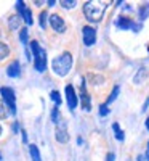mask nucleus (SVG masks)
Instances as JSON below:
<instances>
[{"label":"nucleus","mask_w":149,"mask_h":161,"mask_svg":"<svg viewBox=\"0 0 149 161\" xmlns=\"http://www.w3.org/2000/svg\"><path fill=\"white\" fill-rule=\"evenodd\" d=\"M106 7H107V3H104V2H87L84 5V13L88 21L96 23V21H101L104 11H106Z\"/></svg>","instance_id":"obj_1"},{"label":"nucleus","mask_w":149,"mask_h":161,"mask_svg":"<svg viewBox=\"0 0 149 161\" xmlns=\"http://www.w3.org/2000/svg\"><path fill=\"white\" fill-rule=\"evenodd\" d=\"M51 66H53V71H55L58 76H66L72 68V55L69 52L61 53L58 58L53 60Z\"/></svg>","instance_id":"obj_2"},{"label":"nucleus","mask_w":149,"mask_h":161,"mask_svg":"<svg viewBox=\"0 0 149 161\" xmlns=\"http://www.w3.org/2000/svg\"><path fill=\"white\" fill-rule=\"evenodd\" d=\"M31 48H32V53H34V66L39 73H44L45 68H47V53L45 50L39 45L37 40H32L31 42Z\"/></svg>","instance_id":"obj_3"},{"label":"nucleus","mask_w":149,"mask_h":161,"mask_svg":"<svg viewBox=\"0 0 149 161\" xmlns=\"http://www.w3.org/2000/svg\"><path fill=\"white\" fill-rule=\"evenodd\" d=\"M0 93H2V97H3V102L5 105L8 106V110H10V114H16V97H15V92H13V89L10 87H2L0 89Z\"/></svg>","instance_id":"obj_4"},{"label":"nucleus","mask_w":149,"mask_h":161,"mask_svg":"<svg viewBox=\"0 0 149 161\" xmlns=\"http://www.w3.org/2000/svg\"><path fill=\"white\" fill-rule=\"evenodd\" d=\"M82 36H84V44L87 47H91L95 42H96V31L91 26H85L82 29Z\"/></svg>","instance_id":"obj_5"},{"label":"nucleus","mask_w":149,"mask_h":161,"mask_svg":"<svg viewBox=\"0 0 149 161\" xmlns=\"http://www.w3.org/2000/svg\"><path fill=\"white\" fill-rule=\"evenodd\" d=\"M66 100H67V106L69 110H74L77 106V95H75V90L72 86H66Z\"/></svg>","instance_id":"obj_6"},{"label":"nucleus","mask_w":149,"mask_h":161,"mask_svg":"<svg viewBox=\"0 0 149 161\" xmlns=\"http://www.w3.org/2000/svg\"><path fill=\"white\" fill-rule=\"evenodd\" d=\"M50 24H51V28L55 29L56 32H64L66 31V23H64V19L59 15H51L50 16Z\"/></svg>","instance_id":"obj_7"},{"label":"nucleus","mask_w":149,"mask_h":161,"mask_svg":"<svg viewBox=\"0 0 149 161\" xmlns=\"http://www.w3.org/2000/svg\"><path fill=\"white\" fill-rule=\"evenodd\" d=\"M117 26H119V28L120 29H135V31H138V26H136V23H135V21H131L130 18H124V16H122L119 21H117Z\"/></svg>","instance_id":"obj_8"},{"label":"nucleus","mask_w":149,"mask_h":161,"mask_svg":"<svg viewBox=\"0 0 149 161\" xmlns=\"http://www.w3.org/2000/svg\"><path fill=\"white\" fill-rule=\"evenodd\" d=\"M80 100H82V108L85 111H91V98L85 90V86H82V92H80Z\"/></svg>","instance_id":"obj_9"},{"label":"nucleus","mask_w":149,"mask_h":161,"mask_svg":"<svg viewBox=\"0 0 149 161\" xmlns=\"http://www.w3.org/2000/svg\"><path fill=\"white\" fill-rule=\"evenodd\" d=\"M56 140L61 142V143H66L67 140H69V134H67L64 126H58L56 127Z\"/></svg>","instance_id":"obj_10"},{"label":"nucleus","mask_w":149,"mask_h":161,"mask_svg":"<svg viewBox=\"0 0 149 161\" xmlns=\"http://www.w3.org/2000/svg\"><path fill=\"white\" fill-rule=\"evenodd\" d=\"M19 63L18 61H13V63H10L8 64V68H7V74L10 76V77H18L19 76Z\"/></svg>","instance_id":"obj_11"},{"label":"nucleus","mask_w":149,"mask_h":161,"mask_svg":"<svg viewBox=\"0 0 149 161\" xmlns=\"http://www.w3.org/2000/svg\"><path fill=\"white\" fill-rule=\"evenodd\" d=\"M19 23H21V18L16 16V15L8 18V26H10V29H11V31H16V29L19 28Z\"/></svg>","instance_id":"obj_12"},{"label":"nucleus","mask_w":149,"mask_h":161,"mask_svg":"<svg viewBox=\"0 0 149 161\" xmlns=\"http://www.w3.org/2000/svg\"><path fill=\"white\" fill-rule=\"evenodd\" d=\"M29 153H31L32 161H42V158H40V152H39V148H37L34 143L29 145Z\"/></svg>","instance_id":"obj_13"},{"label":"nucleus","mask_w":149,"mask_h":161,"mask_svg":"<svg viewBox=\"0 0 149 161\" xmlns=\"http://www.w3.org/2000/svg\"><path fill=\"white\" fill-rule=\"evenodd\" d=\"M146 76H147V71H146V68H141L138 73H136V76H135V84H141L143 80L146 79Z\"/></svg>","instance_id":"obj_14"},{"label":"nucleus","mask_w":149,"mask_h":161,"mask_svg":"<svg viewBox=\"0 0 149 161\" xmlns=\"http://www.w3.org/2000/svg\"><path fill=\"white\" fill-rule=\"evenodd\" d=\"M10 114V110H8V106L5 105L3 100H0V119H7Z\"/></svg>","instance_id":"obj_15"},{"label":"nucleus","mask_w":149,"mask_h":161,"mask_svg":"<svg viewBox=\"0 0 149 161\" xmlns=\"http://www.w3.org/2000/svg\"><path fill=\"white\" fill-rule=\"evenodd\" d=\"M8 53H10L8 45H7V44H3V42H0V60L7 58V57H8Z\"/></svg>","instance_id":"obj_16"},{"label":"nucleus","mask_w":149,"mask_h":161,"mask_svg":"<svg viewBox=\"0 0 149 161\" xmlns=\"http://www.w3.org/2000/svg\"><path fill=\"white\" fill-rule=\"evenodd\" d=\"M149 15V3H143L141 8H140V18L141 19H146Z\"/></svg>","instance_id":"obj_17"},{"label":"nucleus","mask_w":149,"mask_h":161,"mask_svg":"<svg viewBox=\"0 0 149 161\" xmlns=\"http://www.w3.org/2000/svg\"><path fill=\"white\" fill-rule=\"evenodd\" d=\"M112 129H114V132H116V139H117V140H124V139H125L124 132L120 130V127H119V124H117V123H114V124H112Z\"/></svg>","instance_id":"obj_18"},{"label":"nucleus","mask_w":149,"mask_h":161,"mask_svg":"<svg viewBox=\"0 0 149 161\" xmlns=\"http://www.w3.org/2000/svg\"><path fill=\"white\" fill-rule=\"evenodd\" d=\"M21 16L24 18L26 24H32V13H31V10H29V8H26V10L23 11V15H21Z\"/></svg>","instance_id":"obj_19"},{"label":"nucleus","mask_w":149,"mask_h":161,"mask_svg":"<svg viewBox=\"0 0 149 161\" xmlns=\"http://www.w3.org/2000/svg\"><path fill=\"white\" fill-rule=\"evenodd\" d=\"M119 92H120V87L119 86H116L114 87V90H112V93L109 95V98H107V102H106V105H109V103H112L116 98H117V95H119Z\"/></svg>","instance_id":"obj_20"},{"label":"nucleus","mask_w":149,"mask_h":161,"mask_svg":"<svg viewBox=\"0 0 149 161\" xmlns=\"http://www.w3.org/2000/svg\"><path fill=\"white\" fill-rule=\"evenodd\" d=\"M50 97H51V100L56 103V106H59L61 105V97H59V92L58 90H53L51 93H50Z\"/></svg>","instance_id":"obj_21"},{"label":"nucleus","mask_w":149,"mask_h":161,"mask_svg":"<svg viewBox=\"0 0 149 161\" xmlns=\"http://www.w3.org/2000/svg\"><path fill=\"white\" fill-rule=\"evenodd\" d=\"M59 5L63 8H66V10H69V8H74L75 7V2H74V0H72V2H71V0H61Z\"/></svg>","instance_id":"obj_22"},{"label":"nucleus","mask_w":149,"mask_h":161,"mask_svg":"<svg viewBox=\"0 0 149 161\" xmlns=\"http://www.w3.org/2000/svg\"><path fill=\"white\" fill-rule=\"evenodd\" d=\"M88 79L91 80V84H101L103 82V76H96V74H88Z\"/></svg>","instance_id":"obj_23"},{"label":"nucleus","mask_w":149,"mask_h":161,"mask_svg":"<svg viewBox=\"0 0 149 161\" xmlns=\"http://www.w3.org/2000/svg\"><path fill=\"white\" fill-rule=\"evenodd\" d=\"M47 18H48V15H47V11H42L40 13V26L45 29V26H47Z\"/></svg>","instance_id":"obj_24"},{"label":"nucleus","mask_w":149,"mask_h":161,"mask_svg":"<svg viewBox=\"0 0 149 161\" xmlns=\"http://www.w3.org/2000/svg\"><path fill=\"white\" fill-rule=\"evenodd\" d=\"M19 39H21V42L23 44H26V42H28V29H21V34H19Z\"/></svg>","instance_id":"obj_25"},{"label":"nucleus","mask_w":149,"mask_h":161,"mask_svg":"<svg viewBox=\"0 0 149 161\" xmlns=\"http://www.w3.org/2000/svg\"><path fill=\"white\" fill-rule=\"evenodd\" d=\"M107 113H109V108H107V105H106V103L100 105V114H101V116H106Z\"/></svg>","instance_id":"obj_26"},{"label":"nucleus","mask_w":149,"mask_h":161,"mask_svg":"<svg viewBox=\"0 0 149 161\" xmlns=\"http://www.w3.org/2000/svg\"><path fill=\"white\" fill-rule=\"evenodd\" d=\"M51 121L53 123H58V106H55V108H53V111H51Z\"/></svg>","instance_id":"obj_27"},{"label":"nucleus","mask_w":149,"mask_h":161,"mask_svg":"<svg viewBox=\"0 0 149 161\" xmlns=\"http://www.w3.org/2000/svg\"><path fill=\"white\" fill-rule=\"evenodd\" d=\"M16 10L21 13V15H23V11L26 10V7H24V2H16Z\"/></svg>","instance_id":"obj_28"},{"label":"nucleus","mask_w":149,"mask_h":161,"mask_svg":"<svg viewBox=\"0 0 149 161\" xmlns=\"http://www.w3.org/2000/svg\"><path fill=\"white\" fill-rule=\"evenodd\" d=\"M114 158H116V155L114 153H109V155L106 156V161H114Z\"/></svg>","instance_id":"obj_29"},{"label":"nucleus","mask_w":149,"mask_h":161,"mask_svg":"<svg viewBox=\"0 0 149 161\" xmlns=\"http://www.w3.org/2000/svg\"><path fill=\"white\" fill-rule=\"evenodd\" d=\"M147 106H149V98H146V102H144V105H143L141 111H146V110H147Z\"/></svg>","instance_id":"obj_30"},{"label":"nucleus","mask_w":149,"mask_h":161,"mask_svg":"<svg viewBox=\"0 0 149 161\" xmlns=\"http://www.w3.org/2000/svg\"><path fill=\"white\" fill-rule=\"evenodd\" d=\"M23 134V142H28V136H26V130H21Z\"/></svg>","instance_id":"obj_31"},{"label":"nucleus","mask_w":149,"mask_h":161,"mask_svg":"<svg viewBox=\"0 0 149 161\" xmlns=\"http://www.w3.org/2000/svg\"><path fill=\"white\" fill-rule=\"evenodd\" d=\"M146 161H149V142H147V150H146Z\"/></svg>","instance_id":"obj_32"},{"label":"nucleus","mask_w":149,"mask_h":161,"mask_svg":"<svg viewBox=\"0 0 149 161\" xmlns=\"http://www.w3.org/2000/svg\"><path fill=\"white\" fill-rule=\"evenodd\" d=\"M18 129H19V126H18V123H15V124H13V130H15V132H16Z\"/></svg>","instance_id":"obj_33"},{"label":"nucleus","mask_w":149,"mask_h":161,"mask_svg":"<svg viewBox=\"0 0 149 161\" xmlns=\"http://www.w3.org/2000/svg\"><path fill=\"white\" fill-rule=\"evenodd\" d=\"M136 161H146V158H144V156H138Z\"/></svg>","instance_id":"obj_34"},{"label":"nucleus","mask_w":149,"mask_h":161,"mask_svg":"<svg viewBox=\"0 0 149 161\" xmlns=\"http://www.w3.org/2000/svg\"><path fill=\"white\" fill-rule=\"evenodd\" d=\"M146 129H147V130H149V118H147V119H146Z\"/></svg>","instance_id":"obj_35"},{"label":"nucleus","mask_w":149,"mask_h":161,"mask_svg":"<svg viewBox=\"0 0 149 161\" xmlns=\"http://www.w3.org/2000/svg\"><path fill=\"white\" fill-rule=\"evenodd\" d=\"M0 134H2V126H0Z\"/></svg>","instance_id":"obj_36"},{"label":"nucleus","mask_w":149,"mask_h":161,"mask_svg":"<svg viewBox=\"0 0 149 161\" xmlns=\"http://www.w3.org/2000/svg\"><path fill=\"white\" fill-rule=\"evenodd\" d=\"M0 159H2V155H0Z\"/></svg>","instance_id":"obj_37"}]
</instances>
